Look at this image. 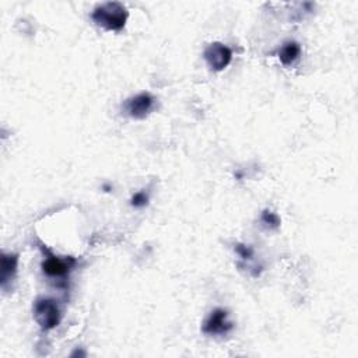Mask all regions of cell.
Here are the masks:
<instances>
[{
  "instance_id": "cell-2",
  "label": "cell",
  "mask_w": 358,
  "mask_h": 358,
  "mask_svg": "<svg viewBox=\"0 0 358 358\" xmlns=\"http://www.w3.org/2000/svg\"><path fill=\"white\" fill-rule=\"evenodd\" d=\"M34 319L42 331L53 330L59 326L62 310L59 302L49 296H41L34 302Z\"/></svg>"
},
{
  "instance_id": "cell-6",
  "label": "cell",
  "mask_w": 358,
  "mask_h": 358,
  "mask_svg": "<svg viewBox=\"0 0 358 358\" xmlns=\"http://www.w3.org/2000/svg\"><path fill=\"white\" fill-rule=\"evenodd\" d=\"M234 329V323L229 320V313L224 308H215L207 316L203 323L201 331L208 336H224Z\"/></svg>"
},
{
  "instance_id": "cell-11",
  "label": "cell",
  "mask_w": 358,
  "mask_h": 358,
  "mask_svg": "<svg viewBox=\"0 0 358 358\" xmlns=\"http://www.w3.org/2000/svg\"><path fill=\"white\" fill-rule=\"evenodd\" d=\"M235 252L238 253V256L246 262V260H250L253 257V248L249 246V245H243V243H236L235 245Z\"/></svg>"
},
{
  "instance_id": "cell-9",
  "label": "cell",
  "mask_w": 358,
  "mask_h": 358,
  "mask_svg": "<svg viewBox=\"0 0 358 358\" xmlns=\"http://www.w3.org/2000/svg\"><path fill=\"white\" fill-rule=\"evenodd\" d=\"M260 221L268 229H277V228H280V224H281V220H280L278 214L268 210V208L263 210V213L260 215Z\"/></svg>"
},
{
  "instance_id": "cell-5",
  "label": "cell",
  "mask_w": 358,
  "mask_h": 358,
  "mask_svg": "<svg viewBox=\"0 0 358 358\" xmlns=\"http://www.w3.org/2000/svg\"><path fill=\"white\" fill-rule=\"evenodd\" d=\"M203 57L211 70L222 71L232 62V50L221 42H211L206 46Z\"/></svg>"
},
{
  "instance_id": "cell-7",
  "label": "cell",
  "mask_w": 358,
  "mask_h": 358,
  "mask_svg": "<svg viewBox=\"0 0 358 358\" xmlns=\"http://www.w3.org/2000/svg\"><path fill=\"white\" fill-rule=\"evenodd\" d=\"M18 270V255L17 253H3L1 255V274L0 285L3 291H7L13 281L15 280Z\"/></svg>"
},
{
  "instance_id": "cell-4",
  "label": "cell",
  "mask_w": 358,
  "mask_h": 358,
  "mask_svg": "<svg viewBox=\"0 0 358 358\" xmlns=\"http://www.w3.org/2000/svg\"><path fill=\"white\" fill-rule=\"evenodd\" d=\"M155 106V98L150 92H140L127 98L123 103V112L136 120L145 119Z\"/></svg>"
},
{
  "instance_id": "cell-10",
  "label": "cell",
  "mask_w": 358,
  "mask_h": 358,
  "mask_svg": "<svg viewBox=\"0 0 358 358\" xmlns=\"http://www.w3.org/2000/svg\"><path fill=\"white\" fill-rule=\"evenodd\" d=\"M150 201V196L147 192L144 190H140V192H136L131 199H130V206L134 207V208H143L148 204Z\"/></svg>"
},
{
  "instance_id": "cell-3",
  "label": "cell",
  "mask_w": 358,
  "mask_h": 358,
  "mask_svg": "<svg viewBox=\"0 0 358 358\" xmlns=\"http://www.w3.org/2000/svg\"><path fill=\"white\" fill-rule=\"evenodd\" d=\"M41 250L43 253L41 268H42V273L49 278H55V280L66 278L77 263V260L73 257H60L53 255L43 245H41Z\"/></svg>"
},
{
  "instance_id": "cell-8",
  "label": "cell",
  "mask_w": 358,
  "mask_h": 358,
  "mask_svg": "<svg viewBox=\"0 0 358 358\" xmlns=\"http://www.w3.org/2000/svg\"><path fill=\"white\" fill-rule=\"evenodd\" d=\"M301 52V45L296 41H287L278 50V59L284 66H291L299 59Z\"/></svg>"
},
{
  "instance_id": "cell-1",
  "label": "cell",
  "mask_w": 358,
  "mask_h": 358,
  "mask_svg": "<svg viewBox=\"0 0 358 358\" xmlns=\"http://www.w3.org/2000/svg\"><path fill=\"white\" fill-rule=\"evenodd\" d=\"M92 21L105 31L119 32L129 18L127 8L119 1H106L96 6L91 13Z\"/></svg>"
}]
</instances>
